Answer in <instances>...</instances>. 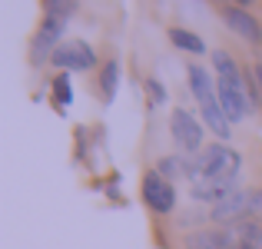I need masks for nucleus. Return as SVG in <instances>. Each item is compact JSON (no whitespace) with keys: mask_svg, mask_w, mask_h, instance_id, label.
<instances>
[{"mask_svg":"<svg viewBox=\"0 0 262 249\" xmlns=\"http://www.w3.org/2000/svg\"><path fill=\"white\" fill-rule=\"evenodd\" d=\"M189 163H192V156H186V153L163 156V160L156 163V173H160V176H166L169 183H173V179H189Z\"/></svg>","mask_w":262,"mask_h":249,"instance_id":"obj_11","label":"nucleus"},{"mask_svg":"<svg viewBox=\"0 0 262 249\" xmlns=\"http://www.w3.org/2000/svg\"><path fill=\"white\" fill-rule=\"evenodd\" d=\"M169 44H173L176 50L192 53V57H203V53H206L203 37H199V33H192V30H183V27H173V30H169Z\"/></svg>","mask_w":262,"mask_h":249,"instance_id":"obj_12","label":"nucleus"},{"mask_svg":"<svg viewBox=\"0 0 262 249\" xmlns=\"http://www.w3.org/2000/svg\"><path fill=\"white\" fill-rule=\"evenodd\" d=\"M232 4H236V7H252L256 0H232Z\"/></svg>","mask_w":262,"mask_h":249,"instance_id":"obj_19","label":"nucleus"},{"mask_svg":"<svg viewBox=\"0 0 262 249\" xmlns=\"http://www.w3.org/2000/svg\"><path fill=\"white\" fill-rule=\"evenodd\" d=\"M140 196H143V203H146V210L156 213V216H169V213L176 210V190H173V183H169L166 176H160L156 170H149L146 176H143Z\"/></svg>","mask_w":262,"mask_h":249,"instance_id":"obj_3","label":"nucleus"},{"mask_svg":"<svg viewBox=\"0 0 262 249\" xmlns=\"http://www.w3.org/2000/svg\"><path fill=\"white\" fill-rule=\"evenodd\" d=\"M249 193V219H262V186H252Z\"/></svg>","mask_w":262,"mask_h":249,"instance_id":"obj_16","label":"nucleus"},{"mask_svg":"<svg viewBox=\"0 0 262 249\" xmlns=\"http://www.w3.org/2000/svg\"><path fill=\"white\" fill-rule=\"evenodd\" d=\"M216 4H219V0H216Z\"/></svg>","mask_w":262,"mask_h":249,"instance_id":"obj_20","label":"nucleus"},{"mask_svg":"<svg viewBox=\"0 0 262 249\" xmlns=\"http://www.w3.org/2000/svg\"><path fill=\"white\" fill-rule=\"evenodd\" d=\"M50 64L57 67V70H93L96 67V53L93 47L86 44V40H63V44L53 50Z\"/></svg>","mask_w":262,"mask_h":249,"instance_id":"obj_5","label":"nucleus"},{"mask_svg":"<svg viewBox=\"0 0 262 249\" xmlns=\"http://www.w3.org/2000/svg\"><path fill=\"white\" fill-rule=\"evenodd\" d=\"M239 170H243L239 150L226 147V143H212V147H203L192 156L189 183H199V179H239Z\"/></svg>","mask_w":262,"mask_h":249,"instance_id":"obj_1","label":"nucleus"},{"mask_svg":"<svg viewBox=\"0 0 262 249\" xmlns=\"http://www.w3.org/2000/svg\"><path fill=\"white\" fill-rule=\"evenodd\" d=\"M183 249H229V230L226 226H203L183 236Z\"/></svg>","mask_w":262,"mask_h":249,"instance_id":"obj_9","label":"nucleus"},{"mask_svg":"<svg viewBox=\"0 0 262 249\" xmlns=\"http://www.w3.org/2000/svg\"><path fill=\"white\" fill-rule=\"evenodd\" d=\"M212 67H216V80H232V83H243L249 73L239 70V64L229 57L226 50H212Z\"/></svg>","mask_w":262,"mask_h":249,"instance_id":"obj_13","label":"nucleus"},{"mask_svg":"<svg viewBox=\"0 0 262 249\" xmlns=\"http://www.w3.org/2000/svg\"><path fill=\"white\" fill-rule=\"evenodd\" d=\"M243 219H249V193L246 190H236L219 206H209V223L212 226H236Z\"/></svg>","mask_w":262,"mask_h":249,"instance_id":"obj_7","label":"nucleus"},{"mask_svg":"<svg viewBox=\"0 0 262 249\" xmlns=\"http://www.w3.org/2000/svg\"><path fill=\"white\" fill-rule=\"evenodd\" d=\"M63 24H67V17H60V13H47L43 17V24H40V30L33 33V44H30V60L33 64H47V60L53 57V50L60 47Z\"/></svg>","mask_w":262,"mask_h":249,"instance_id":"obj_4","label":"nucleus"},{"mask_svg":"<svg viewBox=\"0 0 262 249\" xmlns=\"http://www.w3.org/2000/svg\"><path fill=\"white\" fill-rule=\"evenodd\" d=\"M252 80H256V87H259V96H262V64L252 67Z\"/></svg>","mask_w":262,"mask_h":249,"instance_id":"obj_18","label":"nucleus"},{"mask_svg":"<svg viewBox=\"0 0 262 249\" xmlns=\"http://www.w3.org/2000/svg\"><path fill=\"white\" fill-rule=\"evenodd\" d=\"M116 80H120V64L110 60V64L100 70V93H103V100H106V103L116 96Z\"/></svg>","mask_w":262,"mask_h":249,"instance_id":"obj_14","label":"nucleus"},{"mask_svg":"<svg viewBox=\"0 0 262 249\" xmlns=\"http://www.w3.org/2000/svg\"><path fill=\"white\" fill-rule=\"evenodd\" d=\"M169 133H173V143L179 147V153L196 156L199 150H203V123H199L186 107L173 110V116H169Z\"/></svg>","mask_w":262,"mask_h":249,"instance_id":"obj_2","label":"nucleus"},{"mask_svg":"<svg viewBox=\"0 0 262 249\" xmlns=\"http://www.w3.org/2000/svg\"><path fill=\"white\" fill-rule=\"evenodd\" d=\"M146 93H149V103L153 107H160V103H166V87H163L156 77H149L146 80Z\"/></svg>","mask_w":262,"mask_h":249,"instance_id":"obj_15","label":"nucleus"},{"mask_svg":"<svg viewBox=\"0 0 262 249\" xmlns=\"http://www.w3.org/2000/svg\"><path fill=\"white\" fill-rule=\"evenodd\" d=\"M189 90H192V96H196L199 107H206V103H216V100H219V90H216V83H212L209 70H206V67H199V64L189 67Z\"/></svg>","mask_w":262,"mask_h":249,"instance_id":"obj_10","label":"nucleus"},{"mask_svg":"<svg viewBox=\"0 0 262 249\" xmlns=\"http://www.w3.org/2000/svg\"><path fill=\"white\" fill-rule=\"evenodd\" d=\"M236 190H239V179H199V183H189L192 199L196 203H209V206H219Z\"/></svg>","mask_w":262,"mask_h":249,"instance_id":"obj_8","label":"nucleus"},{"mask_svg":"<svg viewBox=\"0 0 262 249\" xmlns=\"http://www.w3.org/2000/svg\"><path fill=\"white\" fill-rule=\"evenodd\" d=\"M53 90H57V100H60V107H67V103L73 100V93H70V80L60 73L57 80H53Z\"/></svg>","mask_w":262,"mask_h":249,"instance_id":"obj_17","label":"nucleus"},{"mask_svg":"<svg viewBox=\"0 0 262 249\" xmlns=\"http://www.w3.org/2000/svg\"><path fill=\"white\" fill-rule=\"evenodd\" d=\"M223 24L229 27L236 37H243L246 44H252V47H259L262 44V24H259V17H252L246 7H223Z\"/></svg>","mask_w":262,"mask_h":249,"instance_id":"obj_6","label":"nucleus"}]
</instances>
